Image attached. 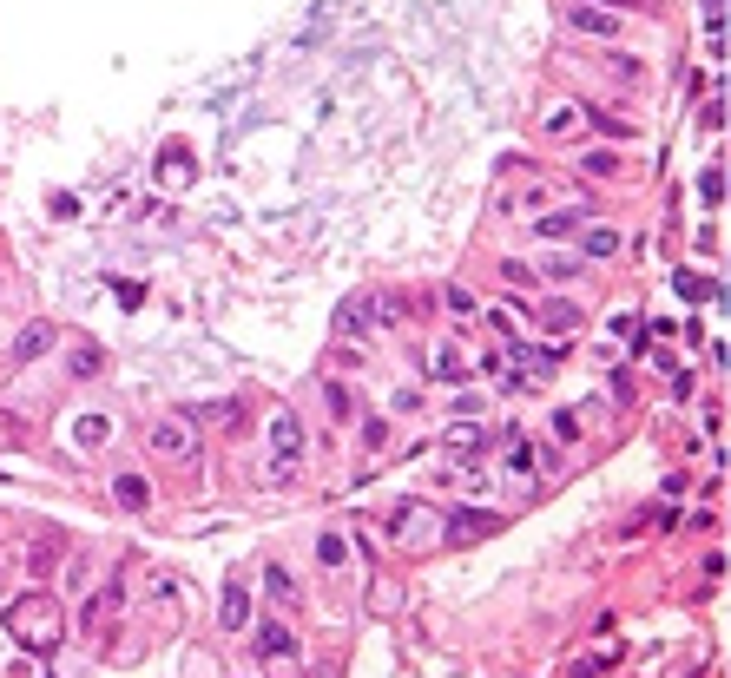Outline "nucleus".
I'll use <instances>...</instances> for the list:
<instances>
[{
  "label": "nucleus",
  "instance_id": "393cba45",
  "mask_svg": "<svg viewBox=\"0 0 731 678\" xmlns=\"http://www.w3.org/2000/svg\"><path fill=\"white\" fill-rule=\"evenodd\" d=\"M699 198H705V205H725V172H718V165H705V172H699Z\"/></svg>",
  "mask_w": 731,
  "mask_h": 678
},
{
  "label": "nucleus",
  "instance_id": "f257e3e1",
  "mask_svg": "<svg viewBox=\"0 0 731 678\" xmlns=\"http://www.w3.org/2000/svg\"><path fill=\"white\" fill-rule=\"evenodd\" d=\"M7 632H14L27 652H53L66 639V613L53 593H20L14 606H7Z\"/></svg>",
  "mask_w": 731,
  "mask_h": 678
},
{
  "label": "nucleus",
  "instance_id": "20e7f679",
  "mask_svg": "<svg viewBox=\"0 0 731 678\" xmlns=\"http://www.w3.org/2000/svg\"><path fill=\"white\" fill-rule=\"evenodd\" d=\"M145 448L159 461H191L198 455V435H191V415H165V422L145 428Z\"/></svg>",
  "mask_w": 731,
  "mask_h": 678
},
{
  "label": "nucleus",
  "instance_id": "7c9ffc66",
  "mask_svg": "<svg viewBox=\"0 0 731 678\" xmlns=\"http://www.w3.org/2000/svg\"><path fill=\"white\" fill-rule=\"evenodd\" d=\"M442 442H448V448H475V442H481V428H475V422H455Z\"/></svg>",
  "mask_w": 731,
  "mask_h": 678
},
{
  "label": "nucleus",
  "instance_id": "a211bd4d",
  "mask_svg": "<svg viewBox=\"0 0 731 678\" xmlns=\"http://www.w3.org/2000/svg\"><path fill=\"white\" fill-rule=\"evenodd\" d=\"M112 501H119V507H132V514H139V507H152V488H145L139 474H119V481H112Z\"/></svg>",
  "mask_w": 731,
  "mask_h": 678
},
{
  "label": "nucleus",
  "instance_id": "f704fd0d",
  "mask_svg": "<svg viewBox=\"0 0 731 678\" xmlns=\"http://www.w3.org/2000/svg\"><path fill=\"white\" fill-rule=\"evenodd\" d=\"M613 7H652V0H613Z\"/></svg>",
  "mask_w": 731,
  "mask_h": 678
},
{
  "label": "nucleus",
  "instance_id": "c85d7f7f",
  "mask_svg": "<svg viewBox=\"0 0 731 678\" xmlns=\"http://www.w3.org/2000/svg\"><path fill=\"white\" fill-rule=\"evenodd\" d=\"M580 422H587L580 409H560V415H554V435H560V442H580Z\"/></svg>",
  "mask_w": 731,
  "mask_h": 678
},
{
  "label": "nucleus",
  "instance_id": "c756f323",
  "mask_svg": "<svg viewBox=\"0 0 731 678\" xmlns=\"http://www.w3.org/2000/svg\"><path fill=\"white\" fill-rule=\"evenodd\" d=\"M442 303H448V310H455V316H475V310H481V303L468 297V290H461V284H448V290H442Z\"/></svg>",
  "mask_w": 731,
  "mask_h": 678
},
{
  "label": "nucleus",
  "instance_id": "39448f33",
  "mask_svg": "<svg viewBox=\"0 0 731 678\" xmlns=\"http://www.w3.org/2000/svg\"><path fill=\"white\" fill-rule=\"evenodd\" d=\"M376 330V297H343V310H336V336H350V343H363V336Z\"/></svg>",
  "mask_w": 731,
  "mask_h": 678
},
{
  "label": "nucleus",
  "instance_id": "4be33fe9",
  "mask_svg": "<svg viewBox=\"0 0 731 678\" xmlns=\"http://www.w3.org/2000/svg\"><path fill=\"white\" fill-rule=\"evenodd\" d=\"M159 172H165V185H185V178H191V152H185V145H165Z\"/></svg>",
  "mask_w": 731,
  "mask_h": 678
},
{
  "label": "nucleus",
  "instance_id": "6e6552de",
  "mask_svg": "<svg viewBox=\"0 0 731 678\" xmlns=\"http://www.w3.org/2000/svg\"><path fill=\"white\" fill-rule=\"evenodd\" d=\"M66 369H73L80 382H99L106 376V349H99L93 336H73V343H66Z\"/></svg>",
  "mask_w": 731,
  "mask_h": 678
},
{
  "label": "nucleus",
  "instance_id": "f03ea898",
  "mask_svg": "<svg viewBox=\"0 0 731 678\" xmlns=\"http://www.w3.org/2000/svg\"><path fill=\"white\" fill-rule=\"evenodd\" d=\"M382 534L396 540V547H409V553H429L435 540H442V514H429L422 501H396L382 514Z\"/></svg>",
  "mask_w": 731,
  "mask_h": 678
},
{
  "label": "nucleus",
  "instance_id": "2eb2a0df",
  "mask_svg": "<svg viewBox=\"0 0 731 678\" xmlns=\"http://www.w3.org/2000/svg\"><path fill=\"white\" fill-rule=\"evenodd\" d=\"M580 316H587L580 303H567V297H547V303H541V330H554V336H573V330H580Z\"/></svg>",
  "mask_w": 731,
  "mask_h": 678
},
{
  "label": "nucleus",
  "instance_id": "f8f14e48",
  "mask_svg": "<svg viewBox=\"0 0 731 678\" xmlns=\"http://www.w3.org/2000/svg\"><path fill=\"white\" fill-rule=\"evenodd\" d=\"M567 27L593 33V40H620V20L606 14V7H567Z\"/></svg>",
  "mask_w": 731,
  "mask_h": 678
},
{
  "label": "nucleus",
  "instance_id": "0eeeda50",
  "mask_svg": "<svg viewBox=\"0 0 731 678\" xmlns=\"http://www.w3.org/2000/svg\"><path fill=\"white\" fill-rule=\"evenodd\" d=\"M66 442H73V448H106V442H112V415H106V409L73 415V422H66Z\"/></svg>",
  "mask_w": 731,
  "mask_h": 678
},
{
  "label": "nucleus",
  "instance_id": "1a4fd4ad",
  "mask_svg": "<svg viewBox=\"0 0 731 678\" xmlns=\"http://www.w3.org/2000/svg\"><path fill=\"white\" fill-rule=\"evenodd\" d=\"M508 363H521L527 376L541 382V376H554V369H560V343H514V349H508Z\"/></svg>",
  "mask_w": 731,
  "mask_h": 678
},
{
  "label": "nucleus",
  "instance_id": "aec40b11",
  "mask_svg": "<svg viewBox=\"0 0 731 678\" xmlns=\"http://www.w3.org/2000/svg\"><path fill=\"white\" fill-rule=\"evenodd\" d=\"M264 593H271L277 606H297V580H290V567H264Z\"/></svg>",
  "mask_w": 731,
  "mask_h": 678
},
{
  "label": "nucleus",
  "instance_id": "2f4dec72",
  "mask_svg": "<svg viewBox=\"0 0 731 678\" xmlns=\"http://www.w3.org/2000/svg\"><path fill=\"white\" fill-rule=\"evenodd\" d=\"M547 277H560V284H567V277H580V257H547Z\"/></svg>",
  "mask_w": 731,
  "mask_h": 678
},
{
  "label": "nucleus",
  "instance_id": "f3484780",
  "mask_svg": "<svg viewBox=\"0 0 731 678\" xmlns=\"http://www.w3.org/2000/svg\"><path fill=\"white\" fill-rule=\"evenodd\" d=\"M224 632H251V593H244V586H224Z\"/></svg>",
  "mask_w": 731,
  "mask_h": 678
},
{
  "label": "nucleus",
  "instance_id": "4468645a",
  "mask_svg": "<svg viewBox=\"0 0 731 678\" xmlns=\"http://www.w3.org/2000/svg\"><path fill=\"white\" fill-rule=\"evenodd\" d=\"M580 257H587V264L620 257V231H606V224H580Z\"/></svg>",
  "mask_w": 731,
  "mask_h": 678
},
{
  "label": "nucleus",
  "instance_id": "cd10ccee",
  "mask_svg": "<svg viewBox=\"0 0 731 678\" xmlns=\"http://www.w3.org/2000/svg\"><path fill=\"white\" fill-rule=\"evenodd\" d=\"M587 119L600 132H613V139H633V126H626V119H613V112H600V106H587Z\"/></svg>",
  "mask_w": 731,
  "mask_h": 678
},
{
  "label": "nucleus",
  "instance_id": "6ab92c4d",
  "mask_svg": "<svg viewBox=\"0 0 731 678\" xmlns=\"http://www.w3.org/2000/svg\"><path fill=\"white\" fill-rule=\"evenodd\" d=\"M600 66H606L613 79H620V86H639V79H646V66H639L633 53H600Z\"/></svg>",
  "mask_w": 731,
  "mask_h": 678
},
{
  "label": "nucleus",
  "instance_id": "7ed1b4c3",
  "mask_svg": "<svg viewBox=\"0 0 731 678\" xmlns=\"http://www.w3.org/2000/svg\"><path fill=\"white\" fill-rule=\"evenodd\" d=\"M303 455H310V435H303V422L290 409L271 415V474H303Z\"/></svg>",
  "mask_w": 731,
  "mask_h": 678
},
{
  "label": "nucleus",
  "instance_id": "a878e982",
  "mask_svg": "<svg viewBox=\"0 0 731 678\" xmlns=\"http://www.w3.org/2000/svg\"><path fill=\"white\" fill-rule=\"evenodd\" d=\"M323 402H330L336 422H350V415H356V402H350V389H343V382H323Z\"/></svg>",
  "mask_w": 731,
  "mask_h": 678
},
{
  "label": "nucleus",
  "instance_id": "dca6fc26",
  "mask_svg": "<svg viewBox=\"0 0 731 678\" xmlns=\"http://www.w3.org/2000/svg\"><path fill=\"white\" fill-rule=\"evenodd\" d=\"M53 349V323H27V330L14 336V363H40Z\"/></svg>",
  "mask_w": 731,
  "mask_h": 678
},
{
  "label": "nucleus",
  "instance_id": "9b49d317",
  "mask_svg": "<svg viewBox=\"0 0 731 678\" xmlns=\"http://www.w3.org/2000/svg\"><path fill=\"white\" fill-rule=\"evenodd\" d=\"M468 376V356H461L455 336H442V343L429 349V382H461Z\"/></svg>",
  "mask_w": 731,
  "mask_h": 678
},
{
  "label": "nucleus",
  "instance_id": "9d476101",
  "mask_svg": "<svg viewBox=\"0 0 731 678\" xmlns=\"http://www.w3.org/2000/svg\"><path fill=\"white\" fill-rule=\"evenodd\" d=\"M119 606H126V573H119V580H112L106 593H99V600H86V606H80V632H99L112 613H119Z\"/></svg>",
  "mask_w": 731,
  "mask_h": 678
},
{
  "label": "nucleus",
  "instance_id": "473e14b6",
  "mask_svg": "<svg viewBox=\"0 0 731 678\" xmlns=\"http://www.w3.org/2000/svg\"><path fill=\"white\" fill-rule=\"evenodd\" d=\"M501 277H508V284H534V270H527L521 257H508V264H501Z\"/></svg>",
  "mask_w": 731,
  "mask_h": 678
},
{
  "label": "nucleus",
  "instance_id": "412c9836",
  "mask_svg": "<svg viewBox=\"0 0 731 678\" xmlns=\"http://www.w3.org/2000/svg\"><path fill=\"white\" fill-rule=\"evenodd\" d=\"M317 560H323L330 573H343V567H350V540H343V534H323V540H317Z\"/></svg>",
  "mask_w": 731,
  "mask_h": 678
},
{
  "label": "nucleus",
  "instance_id": "bb28decb",
  "mask_svg": "<svg viewBox=\"0 0 731 678\" xmlns=\"http://www.w3.org/2000/svg\"><path fill=\"white\" fill-rule=\"evenodd\" d=\"M527 468H541V455L527 442H508V474H527Z\"/></svg>",
  "mask_w": 731,
  "mask_h": 678
},
{
  "label": "nucleus",
  "instance_id": "ddd939ff",
  "mask_svg": "<svg viewBox=\"0 0 731 678\" xmlns=\"http://www.w3.org/2000/svg\"><path fill=\"white\" fill-rule=\"evenodd\" d=\"M257 652H264V659H297V632H290L284 619H264V626H257Z\"/></svg>",
  "mask_w": 731,
  "mask_h": 678
},
{
  "label": "nucleus",
  "instance_id": "b1692460",
  "mask_svg": "<svg viewBox=\"0 0 731 678\" xmlns=\"http://www.w3.org/2000/svg\"><path fill=\"white\" fill-rule=\"evenodd\" d=\"M580 172H587V178H613V172H620V152H606V145H593V152L580 158Z\"/></svg>",
  "mask_w": 731,
  "mask_h": 678
},
{
  "label": "nucleus",
  "instance_id": "5701e85b",
  "mask_svg": "<svg viewBox=\"0 0 731 678\" xmlns=\"http://www.w3.org/2000/svg\"><path fill=\"white\" fill-rule=\"evenodd\" d=\"M580 224H587V218H580V211H547V218L534 224V231H541V237H573V231H580Z\"/></svg>",
  "mask_w": 731,
  "mask_h": 678
},
{
  "label": "nucleus",
  "instance_id": "72a5a7b5",
  "mask_svg": "<svg viewBox=\"0 0 731 678\" xmlns=\"http://www.w3.org/2000/svg\"><path fill=\"white\" fill-rule=\"evenodd\" d=\"M679 297H685V303H699V297H705V284L692 277V270H679Z\"/></svg>",
  "mask_w": 731,
  "mask_h": 678
},
{
  "label": "nucleus",
  "instance_id": "423d86ee",
  "mask_svg": "<svg viewBox=\"0 0 731 678\" xmlns=\"http://www.w3.org/2000/svg\"><path fill=\"white\" fill-rule=\"evenodd\" d=\"M448 540H488L494 527H501V514H488V507H455V514H442Z\"/></svg>",
  "mask_w": 731,
  "mask_h": 678
}]
</instances>
